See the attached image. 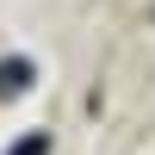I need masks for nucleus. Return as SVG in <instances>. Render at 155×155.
I'll list each match as a JSON object with an SVG mask.
<instances>
[{
  "instance_id": "nucleus-1",
  "label": "nucleus",
  "mask_w": 155,
  "mask_h": 155,
  "mask_svg": "<svg viewBox=\"0 0 155 155\" xmlns=\"http://www.w3.org/2000/svg\"><path fill=\"white\" fill-rule=\"evenodd\" d=\"M50 149V137H25V143H12V155H44Z\"/></svg>"
}]
</instances>
